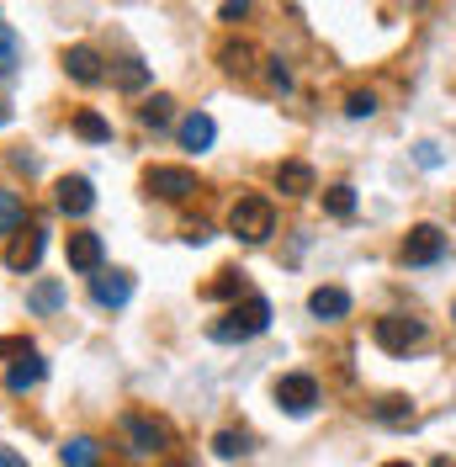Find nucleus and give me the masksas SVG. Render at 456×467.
Wrapping results in <instances>:
<instances>
[{
  "instance_id": "obj_32",
  "label": "nucleus",
  "mask_w": 456,
  "mask_h": 467,
  "mask_svg": "<svg viewBox=\"0 0 456 467\" xmlns=\"http://www.w3.org/2000/svg\"><path fill=\"white\" fill-rule=\"evenodd\" d=\"M186 239H192V244H207V239H212V229L197 218V223H186Z\"/></svg>"
},
{
  "instance_id": "obj_35",
  "label": "nucleus",
  "mask_w": 456,
  "mask_h": 467,
  "mask_svg": "<svg viewBox=\"0 0 456 467\" xmlns=\"http://www.w3.org/2000/svg\"><path fill=\"white\" fill-rule=\"evenodd\" d=\"M244 5H250V0H223V22H233V16H244Z\"/></svg>"
},
{
  "instance_id": "obj_16",
  "label": "nucleus",
  "mask_w": 456,
  "mask_h": 467,
  "mask_svg": "<svg viewBox=\"0 0 456 467\" xmlns=\"http://www.w3.org/2000/svg\"><path fill=\"white\" fill-rule=\"evenodd\" d=\"M308 308H314L318 319H345V314H350V292L345 287H314Z\"/></svg>"
},
{
  "instance_id": "obj_3",
  "label": "nucleus",
  "mask_w": 456,
  "mask_h": 467,
  "mask_svg": "<svg viewBox=\"0 0 456 467\" xmlns=\"http://www.w3.org/2000/svg\"><path fill=\"white\" fill-rule=\"evenodd\" d=\"M371 340L382 350H393V356H403V350L425 346V324L409 319V314H382V319L371 324Z\"/></svg>"
},
{
  "instance_id": "obj_26",
  "label": "nucleus",
  "mask_w": 456,
  "mask_h": 467,
  "mask_svg": "<svg viewBox=\"0 0 456 467\" xmlns=\"http://www.w3.org/2000/svg\"><path fill=\"white\" fill-rule=\"evenodd\" d=\"M212 451H218V457H244V451H250V431H218Z\"/></svg>"
},
{
  "instance_id": "obj_18",
  "label": "nucleus",
  "mask_w": 456,
  "mask_h": 467,
  "mask_svg": "<svg viewBox=\"0 0 456 467\" xmlns=\"http://www.w3.org/2000/svg\"><path fill=\"white\" fill-rule=\"evenodd\" d=\"M58 462H64V467H96V462H101V451H96V441H90V436H75V441H64V446H58Z\"/></svg>"
},
{
  "instance_id": "obj_14",
  "label": "nucleus",
  "mask_w": 456,
  "mask_h": 467,
  "mask_svg": "<svg viewBox=\"0 0 456 467\" xmlns=\"http://www.w3.org/2000/svg\"><path fill=\"white\" fill-rule=\"evenodd\" d=\"M276 186H282L286 197H308V192H314V165L282 160V165H276Z\"/></svg>"
},
{
  "instance_id": "obj_30",
  "label": "nucleus",
  "mask_w": 456,
  "mask_h": 467,
  "mask_svg": "<svg viewBox=\"0 0 456 467\" xmlns=\"http://www.w3.org/2000/svg\"><path fill=\"white\" fill-rule=\"evenodd\" d=\"M265 80H271V90H292V69L282 58H265Z\"/></svg>"
},
{
  "instance_id": "obj_15",
  "label": "nucleus",
  "mask_w": 456,
  "mask_h": 467,
  "mask_svg": "<svg viewBox=\"0 0 456 467\" xmlns=\"http://www.w3.org/2000/svg\"><path fill=\"white\" fill-rule=\"evenodd\" d=\"M212 139H218V122H212L207 112L181 117V144H186V149H197V154H202V149L212 144Z\"/></svg>"
},
{
  "instance_id": "obj_29",
  "label": "nucleus",
  "mask_w": 456,
  "mask_h": 467,
  "mask_svg": "<svg viewBox=\"0 0 456 467\" xmlns=\"http://www.w3.org/2000/svg\"><path fill=\"white\" fill-rule=\"evenodd\" d=\"M371 112H377V96H371V90H350V96H345V117L361 122V117H371Z\"/></svg>"
},
{
  "instance_id": "obj_27",
  "label": "nucleus",
  "mask_w": 456,
  "mask_h": 467,
  "mask_svg": "<svg viewBox=\"0 0 456 467\" xmlns=\"http://www.w3.org/2000/svg\"><path fill=\"white\" fill-rule=\"evenodd\" d=\"M324 207H329V218H350L356 213V192L350 186H329L324 192Z\"/></svg>"
},
{
  "instance_id": "obj_17",
  "label": "nucleus",
  "mask_w": 456,
  "mask_h": 467,
  "mask_svg": "<svg viewBox=\"0 0 456 467\" xmlns=\"http://www.w3.org/2000/svg\"><path fill=\"white\" fill-rule=\"evenodd\" d=\"M37 382H43V361H37V356H22V361L5 372V393H16V399H22V393H32Z\"/></svg>"
},
{
  "instance_id": "obj_38",
  "label": "nucleus",
  "mask_w": 456,
  "mask_h": 467,
  "mask_svg": "<svg viewBox=\"0 0 456 467\" xmlns=\"http://www.w3.org/2000/svg\"><path fill=\"white\" fill-rule=\"evenodd\" d=\"M435 467H451V462H446V457H440V462H435Z\"/></svg>"
},
{
  "instance_id": "obj_7",
  "label": "nucleus",
  "mask_w": 456,
  "mask_h": 467,
  "mask_svg": "<svg viewBox=\"0 0 456 467\" xmlns=\"http://www.w3.org/2000/svg\"><path fill=\"white\" fill-rule=\"evenodd\" d=\"M276 404H282L286 414H297V420H303V414L318 404V382L308 378V372H286V378L276 382Z\"/></svg>"
},
{
  "instance_id": "obj_33",
  "label": "nucleus",
  "mask_w": 456,
  "mask_h": 467,
  "mask_svg": "<svg viewBox=\"0 0 456 467\" xmlns=\"http://www.w3.org/2000/svg\"><path fill=\"white\" fill-rule=\"evenodd\" d=\"M420 165H425V171H435V165H440V149H435V144H420Z\"/></svg>"
},
{
  "instance_id": "obj_28",
  "label": "nucleus",
  "mask_w": 456,
  "mask_h": 467,
  "mask_svg": "<svg viewBox=\"0 0 456 467\" xmlns=\"http://www.w3.org/2000/svg\"><path fill=\"white\" fill-rule=\"evenodd\" d=\"M239 292H244L239 271H218V282H207V287H202V297H239Z\"/></svg>"
},
{
  "instance_id": "obj_8",
  "label": "nucleus",
  "mask_w": 456,
  "mask_h": 467,
  "mask_svg": "<svg viewBox=\"0 0 456 467\" xmlns=\"http://www.w3.org/2000/svg\"><path fill=\"white\" fill-rule=\"evenodd\" d=\"M90 297H96L101 308H122V303L133 297V276H128V271H101V276H90Z\"/></svg>"
},
{
  "instance_id": "obj_31",
  "label": "nucleus",
  "mask_w": 456,
  "mask_h": 467,
  "mask_svg": "<svg viewBox=\"0 0 456 467\" xmlns=\"http://www.w3.org/2000/svg\"><path fill=\"white\" fill-rule=\"evenodd\" d=\"M0 356H32V346L16 340V335H5V340H0Z\"/></svg>"
},
{
  "instance_id": "obj_23",
  "label": "nucleus",
  "mask_w": 456,
  "mask_h": 467,
  "mask_svg": "<svg viewBox=\"0 0 456 467\" xmlns=\"http://www.w3.org/2000/svg\"><path fill=\"white\" fill-rule=\"evenodd\" d=\"M112 80L122 90H143V86H149V69H143V58H122V64L112 69Z\"/></svg>"
},
{
  "instance_id": "obj_21",
  "label": "nucleus",
  "mask_w": 456,
  "mask_h": 467,
  "mask_svg": "<svg viewBox=\"0 0 456 467\" xmlns=\"http://www.w3.org/2000/svg\"><path fill=\"white\" fill-rule=\"evenodd\" d=\"M16 64H22V43H16V32L0 27V86L16 75Z\"/></svg>"
},
{
  "instance_id": "obj_4",
  "label": "nucleus",
  "mask_w": 456,
  "mask_h": 467,
  "mask_svg": "<svg viewBox=\"0 0 456 467\" xmlns=\"http://www.w3.org/2000/svg\"><path fill=\"white\" fill-rule=\"evenodd\" d=\"M143 192H154L165 202H186L197 192V175L186 171V165H149L143 171Z\"/></svg>"
},
{
  "instance_id": "obj_10",
  "label": "nucleus",
  "mask_w": 456,
  "mask_h": 467,
  "mask_svg": "<svg viewBox=\"0 0 456 467\" xmlns=\"http://www.w3.org/2000/svg\"><path fill=\"white\" fill-rule=\"evenodd\" d=\"M64 69H69V80H80V86H96L107 69H101V54L90 48V43H75V48H64Z\"/></svg>"
},
{
  "instance_id": "obj_20",
  "label": "nucleus",
  "mask_w": 456,
  "mask_h": 467,
  "mask_svg": "<svg viewBox=\"0 0 456 467\" xmlns=\"http://www.w3.org/2000/svg\"><path fill=\"white\" fill-rule=\"evenodd\" d=\"M27 303H32V314H54L58 303H64V282H54V276H48V282H37Z\"/></svg>"
},
{
  "instance_id": "obj_5",
  "label": "nucleus",
  "mask_w": 456,
  "mask_h": 467,
  "mask_svg": "<svg viewBox=\"0 0 456 467\" xmlns=\"http://www.w3.org/2000/svg\"><path fill=\"white\" fill-rule=\"evenodd\" d=\"M122 436H128V451L133 457H149V451H165L171 446V431L149 414H122Z\"/></svg>"
},
{
  "instance_id": "obj_36",
  "label": "nucleus",
  "mask_w": 456,
  "mask_h": 467,
  "mask_svg": "<svg viewBox=\"0 0 456 467\" xmlns=\"http://www.w3.org/2000/svg\"><path fill=\"white\" fill-rule=\"evenodd\" d=\"M5 122H11V107H5V101H0V128H5Z\"/></svg>"
},
{
  "instance_id": "obj_12",
  "label": "nucleus",
  "mask_w": 456,
  "mask_h": 467,
  "mask_svg": "<svg viewBox=\"0 0 456 467\" xmlns=\"http://www.w3.org/2000/svg\"><path fill=\"white\" fill-rule=\"evenodd\" d=\"M218 64H223L228 75H255L260 54H255V43H244V37H223L218 43Z\"/></svg>"
},
{
  "instance_id": "obj_34",
  "label": "nucleus",
  "mask_w": 456,
  "mask_h": 467,
  "mask_svg": "<svg viewBox=\"0 0 456 467\" xmlns=\"http://www.w3.org/2000/svg\"><path fill=\"white\" fill-rule=\"evenodd\" d=\"M0 467H27V457H22V451H11V446H0Z\"/></svg>"
},
{
  "instance_id": "obj_39",
  "label": "nucleus",
  "mask_w": 456,
  "mask_h": 467,
  "mask_svg": "<svg viewBox=\"0 0 456 467\" xmlns=\"http://www.w3.org/2000/svg\"><path fill=\"white\" fill-rule=\"evenodd\" d=\"M451 319H456V308H451Z\"/></svg>"
},
{
  "instance_id": "obj_1",
  "label": "nucleus",
  "mask_w": 456,
  "mask_h": 467,
  "mask_svg": "<svg viewBox=\"0 0 456 467\" xmlns=\"http://www.w3.org/2000/svg\"><path fill=\"white\" fill-rule=\"evenodd\" d=\"M265 329H271V303H265L260 292H250L244 303H233L218 324H207V335H212L218 346H244V340H255Z\"/></svg>"
},
{
  "instance_id": "obj_25",
  "label": "nucleus",
  "mask_w": 456,
  "mask_h": 467,
  "mask_svg": "<svg viewBox=\"0 0 456 467\" xmlns=\"http://www.w3.org/2000/svg\"><path fill=\"white\" fill-rule=\"evenodd\" d=\"M377 420L382 425H414V409H409V399H382L377 404Z\"/></svg>"
},
{
  "instance_id": "obj_37",
  "label": "nucleus",
  "mask_w": 456,
  "mask_h": 467,
  "mask_svg": "<svg viewBox=\"0 0 456 467\" xmlns=\"http://www.w3.org/2000/svg\"><path fill=\"white\" fill-rule=\"evenodd\" d=\"M382 467H409V462H382Z\"/></svg>"
},
{
  "instance_id": "obj_2",
  "label": "nucleus",
  "mask_w": 456,
  "mask_h": 467,
  "mask_svg": "<svg viewBox=\"0 0 456 467\" xmlns=\"http://www.w3.org/2000/svg\"><path fill=\"white\" fill-rule=\"evenodd\" d=\"M228 234L244 239V244H265L276 234V207H271V197H239V202L228 207Z\"/></svg>"
},
{
  "instance_id": "obj_19",
  "label": "nucleus",
  "mask_w": 456,
  "mask_h": 467,
  "mask_svg": "<svg viewBox=\"0 0 456 467\" xmlns=\"http://www.w3.org/2000/svg\"><path fill=\"white\" fill-rule=\"evenodd\" d=\"M27 223V202L16 192H0V234H16Z\"/></svg>"
},
{
  "instance_id": "obj_13",
  "label": "nucleus",
  "mask_w": 456,
  "mask_h": 467,
  "mask_svg": "<svg viewBox=\"0 0 456 467\" xmlns=\"http://www.w3.org/2000/svg\"><path fill=\"white\" fill-rule=\"evenodd\" d=\"M43 250H48V239H43V229H27L11 250H5V265L11 271H32V265L43 261Z\"/></svg>"
},
{
  "instance_id": "obj_11",
  "label": "nucleus",
  "mask_w": 456,
  "mask_h": 467,
  "mask_svg": "<svg viewBox=\"0 0 456 467\" xmlns=\"http://www.w3.org/2000/svg\"><path fill=\"white\" fill-rule=\"evenodd\" d=\"M64 255H69V265L75 271H101V234H90V229H80V234H69V244H64Z\"/></svg>"
},
{
  "instance_id": "obj_24",
  "label": "nucleus",
  "mask_w": 456,
  "mask_h": 467,
  "mask_svg": "<svg viewBox=\"0 0 456 467\" xmlns=\"http://www.w3.org/2000/svg\"><path fill=\"white\" fill-rule=\"evenodd\" d=\"M171 107H175V101H171V96H154V101H143V128H171Z\"/></svg>"
},
{
  "instance_id": "obj_9",
  "label": "nucleus",
  "mask_w": 456,
  "mask_h": 467,
  "mask_svg": "<svg viewBox=\"0 0 456 467\" xmlns=\"http://www.w3.org/2000/svg\"><path fill=\"white\" fill-rule=\"evenodd\" d=\"M58 207H64L69 218H86L90 207H96V186H90L86 175H64V181H58Z\"/></svg>"
},
{
  "instance_id": "obj_22",
  "label": "nucleus",
  "mask_w": 456,
  "mask_h": 467,
  "mask_svg": "<svg viewBox=\"0 0 456 467\" xmlns=\"http://www.w3.org/2000/svg\"><path fill=\"white\" fill-rule=\"evenodd\" d=\"M75 133L90 139V144H107V139H112V128H107V117L101 112H75Z\"/></svg>"
},
{
  "instance_id": "obj_6",
  "label": "nucleus",
  "mask_w": 456,
  "mask_h": 467,
  "mask_svg": "<svg viewBox=\"0 0 456 467\" xmlns=\"http://www.w3.org/2000/svg\"><path fill=\"white\" fill-rule=\"evenodd\" d=\"M446 255V234L435 229V223H420V229H409V239H403L399 261L403 265H435Z\"/></svg>"
}]
</instances>
